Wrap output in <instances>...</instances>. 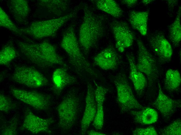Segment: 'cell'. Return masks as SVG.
<instances>
[{
  "label": "cell",
  "mask_w": 181,
  "mask_h": 135,
  "mask_svg": "<svg viewBox=\"0 0 181 135\" xmlns=\"http://www.w3.org/2000/svg\"><path fill=\"white\" fill-rule=\"evenodd\" d=\"M17 44L26 59L35 65L43 68L56 65L67 68L55 46L47 41L37 43L18 41Z\"/></svg>",
  "instance_id": "1"
},
{
  "label": "cell",
  "mask_w": 181,
  "mask_h": 135,
  "mask_svg": "<svg viewBox=\"0 0 181 135\" xmlns=\"http://www.w3.org/2000/svg\"><path fill=\"white\" fill-rule=\"evenodd\" d=\"M104 32L102 17L95 14L85 6L79 33V44L85 55H87L96 45L103 36Z\"/></svg>",
  "instance_id": "2"
},
{
  "label": "cell",
  "mask_w": 181,
  "mask_h": 135,
  "mask_svg": "<svg viewBox=\"0 0 181 135\" xmlns=\"http://www.w3.org/2000/svg\"><path fill=\"white\" fill-rule=\"evenodd\" d=\"M61 45L67 54L70 64L77 73L86 72L97 76L95 71L81 51L73 25L64 32Z\"/></svg>",
  "instance_id": "3"
},
{
  "label": "cell",
  "mask_w": 181,
  "mask_h": 135,
  "mask_svg": "<svg viewBox=\"0 0 181 135\" xmlns=\"http://www.w3.org/2000/svg\"><path fill=\"white\" fill-rule=\"evenodd\" d=\"M76 11L59 18L34 22L28 26L20 29L22 32L36 39L51 36L66 23L75 17Z\"/></svg>",
  "instance_id": "4"
},
{
  "label": "cell",
  "mask_w": 181,
  "mask_h": 135,
  "mask_svg": "<svg viewBox=\"0 0 181 135\" xmlns=\"http://www.w3.org/2000/svg\"><path fill=\"white\" fill-rule=\"evenodd\" d=\"M114 83L117 90V102L121 112L146 108L140 104L135 97L125 74H117Z\"/></svg>",
  "instance_id": "5"
},
{
  "label": "cell",
  "mask_w": 181,
  "mask_h": 135,
  "mask_svg": "<svg viewBox=\"0 0 181 135\" xmlns=\"http://www.w3.org/2000/svg\"><path fill=\"white\" fill-rule=\"evenodd\" d=\"M79 100L73 91L68 93L56 109L59 117V126L64 130L71 128L76 121L79 107Z\"/></svg>",
  "instance_id": "6"
},
{
  "label": "cell",
  "mask_w": 181,
  "mask_h": 135,
  "mask_svg": "<svg viewBox=\"0 0 181 135\" xmlns=\"http://www.w3.org/2000/svg\"><path fill=\"white\" fill-rule=\"evenodd\" d=\"M10 78L16 83L31 88L41 87L49 84L48 80L41 73L29 66H16Z\"/></svg>",
  "instance_id": "7"
},
{
  "label": "cell",
  "mask_w": 181,
  "mask_h": 135,
  "mask_svg": "<svg viewBox=\"0 0 181 135\" xmlns=\"http://www.w3.org/2000/svg\"><path fill=\"white\" fill-rule=\"evenodd\" d=\"M138 58L136 64L138 70L147 77L148 84L151 85L158 77L159 71L155 59L140 39L137 40Z\"/></svg>",
  "instance_id": "8"
},
{
  "label": "cell",
  "mask_w": 181,
  "mask_h": 135,
  "mask_svg": "<svg viewBox=\"0 0 181 135\" xmlns=\"http://www.w3.org/2000/svg\"><path fill=\"white\" fill-rule=\"evenodd\" d=\"M10 90L15 98L36 110H46L50 105L51 97L49 95L12 87L10 88Z\"/></svg>",
  "instance_id": "9"
},
{
  "label": "cell",
  "mask_w": 181,
  "mask_h": 135,
  "mask_svg": "<svg viewBox=\"0 0 181 135\" xmlns=\"http://www.w3.org/2000/svg\"><path fill=\"white\" fill-rule=\"evenodd\" d=\"M110 26L115 40L116 47L119 52H123L132 45L134 35L126 23L114 20L111 23Z\"/></svg>",
  "instance_id": "10"
},
{
  "label": "cell",
  "mask_w": 181,
  "mask_h": 135,
  "mask_svg": "<svg viewBox=\"0 0 181 135\" xmlns=\"http://www.w3.org/2000/svg\"><path fill=\"white\" fill-rule=\"evenodd\" d=\"M54 122L52 118H43L36 115L27 108L25 110L24 120L20 129L34 134L41 132L50 133L51 132L49 127Z\"/></svg>",
  "instance_id": "11"
},
{
  "label": "cell",
  "mask_w": 181,
  "mask_h": 135,
  "mask_svg": "<svg viewBox=\"0 0 181 135\" xmlns=\"http://www.w3.org/2000/svg\"><path fill=\"white\" fill-rule=\"evenodd\" d=\"M148 41L160 64H164L170 62L173 55L172 48L163 34L155 33L149 38Z\"/></svg>",
  "instance_id": "12"
},
{
  "label": "cell",
  "mask_w": 181,
  "mask_h": 135,
  "mask_svg": "<svg viewBox=\"0 0 181 135\" xmlns=\"http://www.w3.org/2000/svg\"><path fill=\"white\" fill-rule=\"evenodd\" d=\"M158 85V95L152 105L160 112L164 118L168 119L181 107V100L170 98L163 93L159 83Z\"/></svg>",
  "instance_id": "13"
},
{
  "label": "cell",
  "mask_w": 181,
  "mask_h": 135,
  "mask_svg": "<svg viewBox=\"0 0 181 135\" xmlns=\"http://www.w3.org/2000/svg\"><path fill=\"white\" fill-rule=\"evenodd\" d=\"M94 64L104 70H113L117 68L120 58L114 47L109 45L94 57Z\"/></svg>",
  "instance_id": "14"
},
{
  "label": "cell",
  "mask_w": 181,
  "mask_h": 135,
  "mask_svg": "<svg viewBox=\"0 0 181 135\" xmlns=\"http://www.w3.org/2000/svg\"><path fill=\"white\" fill-rule=\"evenodd\" d=\"M95 90L90 84L87 86V91L86 98V106L81 121V134H85L89 126L93 121L97 110V104L94 97Z\"/></svg>",
  "instance_id": "15"
},
{
  "label": "cell",
  "mask_w": 181,
  "mask_h": 135,
  "mask_svg": "<svg viewBox=\"0 0 181 135\" xmlns=\"http://www.w3.org/2000/svg\"><path fill=\"white\" fill-rule=\"evenodd\" d=\"M53 85L51 90L57 96L60 95L67 86L76 82V78L68 73L66 68H57L53 72L52 77Z\"/></svg>",
  "instance_id": "16"
},
{
  "label": "cell",
  "mask_w": 181,
  "mask_h": 135,
  "mask_svg": "<svg viewBox=\"0 0 181 135\" xmlns=\"http://www.w3.org/2000/svg\"><path fill=\"white\" fill-rule=\"evenodd\" d=\"M130 66L129 78L132 82L137 95L141 96L147 84V81L144 74L137 69L134 56L131 53L126 55Z\"/></svg>",
  "instance_id": "17"
},
{
  "label": "cell",
  "mask_w": 181,
  "mask_h": 135,
  "mask_svg": "<svg viewBox=\"0 0 181 135\" xmlns=\"http://www.w3.org/2000/svg\"><path fill=\"white\" fill-rule=\"evenodd\" d=\"M108 89L100 85H96L94 91V97L97 104L96 113L93 120V125L97 130H101L104 124V112L103 104L105 96Z\"/></svg>",
  "instance_id": "18"
},
{
  "label": "cell",
  "mask_w": 181,
  "mask_h": 135,
  "mask_svg": "<svg viewBox=\"0 0 181 135\" xmlns=\"http://www.w3.org/2000/svg\"><path fill=\"white\" fill-rule=\"evenodd\" d=\"M9 11L14 19L22 23L27 19L29 12L28 2L25 0H11L8 3Z\"/></svg>",
  "instance_id": "19"
},
{
  "label": "cell",
  "mask_w": 181,
  "mask_h": 135,
  "mask_svg": "<svg viewBox=\"0 0 181 135\" xmlns=\"http://www.w3.org/2000/svg\"><path fill=\"white\" fill-rule=\"evenodd\" d=\"M149 14L148 11L133 10L129 15L130 24L143 36L146 35L147 30V22Z\"/></svg>",
  "instance_id": "20"
},
{
  "label": "cell",
  "mask_w": 181,
  "mask_h": 135,
  "mask_svg": "<svg viewBox=\"0 0 181 135\" xmlns=\"http://www.w3.org/2000/svg\"><path fill=\"white\" fill-rule=\"evenodd\" d=\"M139 110L129 111L136 123L142 125H150L157 121L158 114L154 109L148 107Z\"/></svg>",
  "instance_id": "21"
},
{
  "label": "cell",
  "mask_w": 181,
  "mask_h": 135,
  "mask_svg": "<svg viewBox=\"0 0 181 135\" xmlns=\"http://www.w3.org/2000/svg\"><path fill=\"white\" fill-rule=\"evenodd\" d=\"M97 8L115 18L121 17L122 11L117 3L113 0H95Z\"/></svg>",
  "instance_id": "22"
},
{
  "label": "cell",
  "mask_w": 181,
  "mask_h": 135,
  "mask_svg": "<svg viewBox=\"0 0 181 135\" xmlns=\"http://www.w3.org/2000/svg\"><path fill=\"white\" fill-rule=\"evenodd\" d=\"M40 4L47 8L49 12L55 15H61L67 9V0H42L39 1Z\"/></svg>",
  "instance_id": "23"
},
{
  "label": "cell",
  "mask_w": 181,
  "mask_h": 135,
  "mask_svg": "<svg viewBox=\"0 0 181 135\" xmlns=\"http://www.w3.org/2000/svg\"><path fill=\"white\" fill-rule=\"evenodd\" d=\"M181 6H179L176 18L169 29V38L176 46L179 45L181 39Z\"/></svg>",
  "instance_id": "24"
},
{
  "label": "cell",
  "mask_w": 181,
  "mask_h": 135,
  "mask_svg": "<svg viewBox=\"0 0 181 135\" xmlns=\"http://www.w3.org/2000/svg\"><path fill=\"white\" fill-rule=\"evenodd\" d=\"M181 83V78L179 71L176 70L169 69L165 74L164 87L169 91H175L179 88Z\"/></svg>",
  "instance_id": "25"
},
{
  "label": "cell",
  "mask_w": 181,
  "mask_h": 135,
  "mask_svg": "<svg viewBox=\"0 0 181 135\" xmlns=\"http://www.w3.org/2000/svg\"><path fill=\"white\" fill-rule=\"evenodd\" d=\"M16 51L11 43L5 45L0 52V64L2 65L9 64L16 56Z\"/></svg>",
  "instance_id": "26"
},
{
  "label": "cell",
  "mask_w": 181,
  "mask_h": 135,
  "mask_svg": "<svg viewBox=\"0 0 181 135\" xmlns=\"http://www.w3.org/2000/svg\"><path fill=\"white\" fill-rule=\"evenodd\" d=\"M0 25L16 34L20 35L22 33L20 29L12 22L1 7L0 8Z\"/></svg>",
  "instance_id": "27"
},
{
  "label": "cell",
  "mask_w": 181,
  "mask_h": 135,
  "mask_svg": "<svg viewBox=\"0 0 181 135\" xmlns=\"http://www.w3.org/2000/svg\"><path fill=\"white\" fill-rule=\"evenodd\" d=\"M160 134L162 135H181V120L177 119L168 126L162 129Z\"/></svg>",
  "instance_id": "28"
},
{
  "label": "cell",
  "mask_w": 181,
  "mask_h": 135,
  "mask_svg": "<svg viewBox=\"0 0 181 135\" xmlns=\"http://www.w3.org/2000/svg\"><path fill=\"white\" fill-rule=\"evenodd\" d=\"M18 119L16 116L14 117L7 124L1 128L0 134L2 135H16Z\"/></svg>",
  "instance_id": "29"
},
{
  "label": "cell",
  "mask_w": 181,
  "mask_h": 135,
  "mask_svg": "<svg viewBox=\"0 0 181 135\" xmlns=\"http://www.w3.org/2000/svg\"><path fill=\"white\" fill-rule=\"evenodd\" d=\"M15 107V105L11 99L1 93L0 95V110L7 112Z\"/></svg>",
  "instance_id": "30"
},
{
  "label": "cell",
  "mask_w": 181,
  "mask_h": 135,
  "mask_svg": "<svg viewBox=\"0 0 181 135\" xmlns=\"http://www.w3.org/2000/svg\"><path fill=\"white\" fill-rule=\"evenodd\" d=\"M134 135H157V131L153 126H150L145 128H138L133 132Z\"/></svg>",
  "instance_id": "31"
},
{
  "label": "cell",
  "mask_w": 181,
  "mask_h": 135,
  "mask_svg": "<svg viewBox=\"0 0 181 135\" xmlns=\"http://www.w3.org/2000/svg\"><path fill=\"white\" fill-rule=\"evenodd\" d=\"M121 2L129 7H132L135 5L137 3L136 0H121Z\"/></svg>",
  "instance_id": "32"
},
{
  "label": "cell",
  "mask_w": 181,
  "mask_h": 135,
  "mask_svg": "<svg viewBox=\"0 0 181 135\" xmlns=\"http://www.w3.org/2000/svg\"><path fill=\"white\" fill-rule=\"evenodd\" d=\"M87 134L89 135H105V134L96 131L94 130L89 131L87 132Z\"/></svg>",
  "instance_id": "33"
},
{
  "label": "cell",
  "mask_w": 181,
  "mask_h": 135,
  "mask_svg": "<svg viewBox=\"0 0 181 135\" xmlns=\"http://www.w3.org/2000/svg\"><path fill=\"white\" fill-rule=\"evenodd\" d=\"M154 0H142L141 2L144 4L145 5H146L148 4H150L152 2L154 1Z\"/></svg>",
  "instance_id": "34"
}]
</instances>
